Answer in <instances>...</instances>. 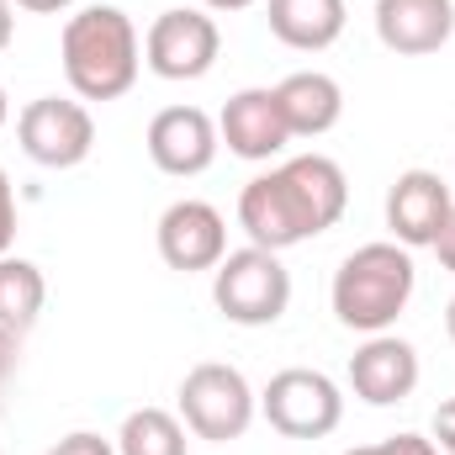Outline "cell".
I'll return each instance as SVG.
<instances>
[{
  "label": "cell",
  "mask_w": 455,
  "mask_h": 455,
  "mask_svg": "<svg viewBox=\"0 0 455 455\" xmlns=\"http://www.w3.org/2000/svg\"><path fill=\"white\" fill-rule=\"evenodd\" d=\"M59 59L80 101H116L138 85L143 43L122 5H80L59 32Z\"/></svg>",
  "instance_id": "cell-1"
},
{
  "label": "cell",
  "mask_w": 455,
  "mask_h": 455,
  "mask_svg": "<svg viewBox=\"0 0 455 455\" xmlns=\"http://www.w3.org/2000/svg\"><path fill=\"white\" fill-rule=\"evenodd\" d=\"M413 286H419L413 249L381 238V243L349 249L339 259L329 302H334V318L344 329H355V334H392V323L413 302Z\"/></svg>",
  "instance_id": "cell-2"
},
{
  "label": "cell",
  "mask_w": 455,
  "mask_h": 455,
  "mask_svg": "<svg viewBox=\"0 0 455 455\" xmlns=\"http://www.w3.org/2000/svg\"><path fill=\"white\" fill-rule=\"evenodd\" d=\"M212 302L238 329H270L291 307V270L270 249H228L212 270Z\"/></svg>",
  "instance_id": "cell-3"
},
{
  "label": "cell",
  "mask_w": 455,
  "mask_h": 455,
  "mask_svg": "<svg viewBox=\"0 0 455 455\" xmlns=\"http://www.w3.org/2000/svg\"><path fill=\"white\" fill-rule=\"evenodd\" d=\"M254 413H259V397H254V387L238 365L202 360L180 376V419L196 440H212V445L243 440Z\"/></svg>",
  "instance_id": "cell-4"
},
{
  "label": "cell",
  "mask_w": 455,
  "mask_h": 455,
  "mask_svg": "<svg viewBox=\"0 0 455 455\" xmlns=\"http://www.w3.org/2000/svg\"><path fill=\"white\" fill-rule=\"evenodd\" d=\"M259 413L275 435L286 440H323L334 435L344 419V392L334 376L313 371V365H286L265 381L259 392Z\"/></svg>",
  "instance_id": "cell-5"
},
{
  "label": "cell",
  "mask_w": 455,
  "mask_h": 455,
  "mask_svg": "<svg viewBox=\"0 0 455 455\" xmlns=\"http://www.w3.org/2000/svg\"><path fill=\"white\" fill-rule=\"evenodd\" d=\"M218 53H223V32H218L212 11H202V5H170L143 32V64L175 85L212 75Z\"/></svg>",
  "instance_id": "cell-6"
},
{
  "label": "cell",
  "mask_w": 455,
  "mask_h": 455,
  "mask_svg": "<svg viewBox=\"0 0 455 455\" xmlns=\"http://www.w3.org/2000/svg\"><path fill=\"white\" fill-rule=\"evenodd\" d=\"M16 143L43 170H75L96 148V116L80 96H37L16 116Z\"/></svg>",
  "instance_id": "cell-7"
},
{
  "label": "cell",
  "mask_w": 455,
  "mask_h": 455,
  "mask_svg": "<svg viewBox=\"0 0 455 455\" xmlns=\"http://www.w3.org/2000/svg\"><path fill=\"white\" fill-rule=\"evenodd\" d=\"M159 259L180 275H196V270H218L228 254V218L212 202H196V196H180L159 212Z\"/></svg>",
  "instance_id": "cell-8"
},
{
  "label": "cell",
  "mask_w": 455,
  "mask_h": 455,
  "mask_svg": "<svg viewBox=\"0 0 455 455\" xmlns=\"http://www.w3.org/2000/svg\"><path fill=\"white\" fill-rule=\"evenodd\" d=\"M143 148H148L154 170H164L175 180H191V175L212 170V159L223 148L218 116H207L202 107H164V112H154V122H148Z\"/></svg>",
  "instance_id": "cell-9"
},
{
  "label": "cell",
  "mask_w": 455,
  "mask_h": 455,
  "mask_svg": "<svg viewBox=\"0 0 455 455\" xmlns=\"http://www.w3.org/2000/svg\"><path fill=\"white\" fill-rule=\"evenodd\" d=\"M424 365H419V349L397 334H365V344L349 355V392L365 403V408H397L413 397Z\"/></svg>",
  "instance_id": "cell-10"
},
{
  "label": "cell",
  "mask_w": 455,
  "mask_h": 455,
  "mask_svg": "<svg viewBox=\"0 0 455 455\" xmlns=\"http://www.w3.org/2000/svg\"><path fill=\"white\" fill-rule=\"evenodd\" d=\"M218 138L228 143L233 159H249V164H265L275 154H286L291 132H286V116L275 101V85H249V91H233L218 112Z\"/></svg>",
  "instance_id": "cell-11"
},
{
  "label": "cell",
  "mask_w": 455,
  "mask_h": 455,
  "mask_svg": "<svg viewBox=\"0 0 455 455\" xmlns=\"http://www.w3.org/2000/svg\"><path fill=\"white\" fill-rule=\"evenodd\" d=\"M451 212V186L435 170H403L387 191V228H392V243H403V249H435Z\"/></svg>",
  "instance_id": "cell-12"
},
{
  "label": "cell",
  "mask_w": 455,
  "mask_h": 455,
  "mask_svg": "<svg viewBox=\"0 0 455 455\" xmlns=\"http://www.w3.org/2000/svg\"><path fill=\"white\" fill-rule=\"evenodd\" d=\"M281 180H286V196H291L297 218L307 228V238L329 233L344 218V207H349V180H344L339 159H329V154H297V159H286Z\"/></svg>",
  "instance_id": "cell-13"
},
{
  "label": "cell",
  "mask_w": 455,
  "mask_h": 455,
  "mask_svg": "<svg viewBox=\"0 0 455 455\" xmlns=\"http://www.w3.org/2000/svg\"><path fill=\"white\" fill-rule=\"evenodd\" d=\"M376 37L397 59L440 53L455 37V0H376Z\"/></svg>",
  "instance_id": "cell-14"
},
{
  "label": "cell",
  "mask_w": 455,
  "mask_h": 455,
  "mask_svg": "<svg viewBox=\"0 0 455 455\" xmlns=\"http://www.w3.org/2000/svg\"><path fill=\"white\" fill-rule=\"evenodd\" d=\"M238 228L249 233L254 249H270V254H281V249H291V243H307V228H302L291 196H286L281 170L254 175V180L238 191Z\"/></svg>",
  "instance_id": "cell-15"
},
{
  "label": "cell",
  "mask_w": 455,
  "mask_h": 455,
  "mask_svg": "<svg viewBox=\"0 0 455 455\" xmlns=\"http://www.w3.org/2000/svg\"><path fill=\"white\" fill-rule=\"evenodd\" d=\"M275 101H281V116H286V132L291 138H323L334 132L344 116V91L334 75L323 69H297L275 85Z\"/></svg>",
  "instance_id": "cell-16"
},
{
  "label": "cell",
  "mask_w": 455,
  "mask_h": 455,
  "mask_svg": "<svg viewBox=\"0 0 455 455\" xmlns=\"http://www.w3.org/2000/svg\"><path fill=\"white\" fill-rule=\"evenodd\" d=\"M265 21L275 32V43L297 48V53H323L344 37V0H265Z\"/></svg>",
  "instance_id": "cell-17"
},
{
  "label": "cell",
  "mask_w": 455,
  "mask_h": 455,
  "mask_svg": "<svg viewBox=\"0 0 455 455\" xmlns=\"http://www.w3.org/2000/svg\"><path fill=\"white\" fill-rule=\"evenodd\" d=\"M43 302H48V281L32 259L21 254H0V329L5 334H32L37 318H43Z\"/></svg>",
  "instance_id": "cell-18"
},
{
  "label": "cell",
  "mask_w": 455,
  "mask_h": 455,
  "mask_svg": "<svg viewBox=\"0 0 455 455\" xmlns=\"http://www.w3.org/2000/svg\"><path fill=\"white\" fill-rule=\"evenodd\" d=\"M186 419L170 413V408H132L116 429V455H186Z\"/></svg>",
  "instance_id": "cell-19"
},
{
  "label": "cell",
  "mask_w": 455,
  "mask_h": 455,
  "mask_svg": "<svg viewBox=\"0 0 455 455\" xmlns=\"http://www.w3.org/2000/svg\"><path fill=\"white\" fill-rule=\"evenodd\" d=\"M48 455H116V440L96 435V429H75V435H64Z\"/></svg>",
  "instance_id": "cell-20"
},
{
  "label": "cell",
  "mask_w": 455,
  "mask_h": 455,
  "mask_svg": "<svg viewBox=\"0 0 455 455\" xmlns=\"http://www.w3.org/2000/svg\"><path fill=\"white\" fill-rule=\"evenodd\" d=\"M11 243H16V186L0 170V254H11Z\"/></svg>",
  "instance_id": "cell-21"
},
{
  "label": "cell",
  "mask_w": 455,
  "mask_h": 455,
  "mask_svg": "<svg viewBox=\"0 0 455 455\" xmlns=\"http://www.w3.org/2000/svg\"><path fill=\"white\" fill-rule=\"evenodd\" d=\"M381 455H440V445L429 435H392L381 440Z\"/></svg>",
  "instance_id": "cell-22"
},
{
  "label": "cell",
  "mask_w": 455,
  "mask_h": 455,
  "mask_svg": "<svg viewBox=\"0 0 455 455\" xmlns=\"http://www.w3.org/2000/svg\"><path fill=\"white\" fill-rule=\"evenodd\" d=\"M435 445H440V455H455V397L435 408Z\"/></svg>",
  "instance_id": "cell-23"
},
{
  "label": "cell",
  "mask_w": 455,
  "mask_h": 455,
  "mask_svg": "<svg viewBox=\"0 0 455 455\" xmlns=\"http://www.w3.org/2000/svg\"><path fill=\"white\" fill-rule=\"evenodd\" d=\"M435 254H440V265L455 275V212H451V223H445V233L435 238Z\"/></svg>",
  "instance_id": "cell-24"
},
{
  "label": "cell",
  "mask_w": 455,
  "mask_h": 455,
  "mask_svg": "<svg viewBox=\"0 0 455 455\" xmlns=\"http://www.w3.org/2000/svg\"><path fill=\"white\" fill-rule=\"evenodd\" d=\"M16 349H21V339H16V334H5V329H0V381H5V376H11V371H16Z\"/></svg>",
  "instance_id": "cell-25"
},
{
  "label": "cell",
  "mask_w": 455,
  "mask_h": 455,
  "mask_svg": "<svg viewBox=\"0 0 455 455\" xmlns=\"http://www.w3.org/2000/svg\"><path fill=\"white\" fill-rule=\"evenodd\" d=\"M11 37H16V0H0V53L11 48Z\"/></svg>",
  "instance_id": "cell-26"
},
{
  "label": "cell",
  "mask_w": 455,
  "mask_h": 455,
  "mask_svg": "<svg viewBox=\"0 0 455 455\" xmlns=\"http://www.w3.org/2000/svg\"><path fill=\"white\" fill-rule=\"evenodd\" d=\"M21 11H37V16H59V11H69V5H80V0H16Z\"/></svg>",
  "instance_id": "cell-27"
},
{
  "label": "cell",
  "mask_w": 455,
  "mask_h": 455,
  "mask_svg": "<svg viewBox=\"0 0 455 455\" xmlns=\"http://www.w3.org/2000/svg\"><path fill=\"white\" fill-rule=\"evenodd\" d=\"M202 11H249L254 0H196Z\"/></svg>",
  "instance_id": "cell-28"
},
{
  "label": "cell",
  "mask_w": 455,
  "mask_h": 455,
  "mask_svg": "<svg viewBox=\"0 0 455 455\" xmlns=\"http://www.w3.org/2000/svg\"><path fill=\"white\" fill-rule=\"evenodd\" d=\"M445 334H451V344H455V297H451V307H445Z\"/></svg>",
  "instance_id": "cell-29"
},
{
  "label": "cell",
  "mask_w": 455,
  "mask_h": 455,
  "mask_svg": "<svg viewBox=\"0 0 455 455\" xmlns=\"http://www.w3.org/2000/svg\"><path fill=\"white\" fill-rule=\"evenodd\" d=\"M11 122V101H5V85H0V127Z\"/></svg>",
  "instance_id": "cell-30"
},
{
  "label": "cell",
  "mask_w": 455,
  "mask_h": 455,
  "mask_svg": "<svg viewBox=\"0 0 455 455\" xmlns=\"http://www.w3.org/2000/svg\"><path fill=\"white\" fill-rule=\"evenodd\" d=\"M344 455H381V445H355V451H344Z\"/></svg>",
  "instance_id": "cell-31"
}]
</instances>
